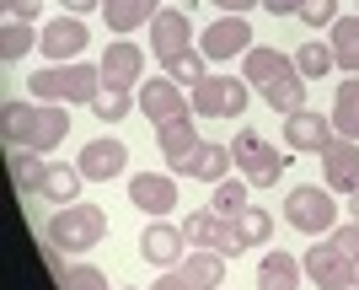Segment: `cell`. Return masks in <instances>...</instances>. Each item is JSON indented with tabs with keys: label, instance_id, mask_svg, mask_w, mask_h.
Returning a JSON list of instances; mask_svg holds the SVG:
<instances>
[{
	"label": "cell",
	"instance_id": "6da1fadb",
	"mask_svg": "<svg viewBox=\"0 0 359 290\" xmlns=\"http://www.w3.org/2000/svg\"><path fill=\"white\" fill-rule=\"evenodd\" d=\"M70 135V107L65 103H6L0 107V140L11 151H54Z\"/></svg>",
	"mask_w": 359,
	"mask_h": 290
},
{
	"label": "cell",
	"instance_id": "7a4b0ae2",
	"mask_svg": "<svg viewBox=\"0 0 359 290\" xmlns=\"http://www.w3.org/2000/svg\"><path fill=\"white\" fill-rule=\"evenodd\" d=\"M32 103H97L102 92V65H86V60H70V65H43V70H32L27 81Z\"/></svg>",
	"mask_w": 359,
	"mask_h": 290
},
{
	"label": "cell",
	"instance_id": "3957f363",
	"mask_svg": "<svg viewBox=\"0 0 359 290\" xmlns=\"http://www.w3.org/2000/svg\"><path fill=\"white\" fill-rule=\"evenodd\" d=\"M107 237V210L97 204H60L54 220H48V247H60V253H91V247Z\"/></svg>",
	"mask_w": 359,
	"mask_h": 290
},
{
	"label": "cell",
	"instance_id": "277c9868",
	"mask_svg": "<svg viewBox=\"0 0 359 290\" xmlns=\"http://www.w3.org/2000/svg\"><path fill=\"white\" fill-rule=\"evenodd\" d=\"M285 220L295 231H306V237H332V226H338V204H332V188H316V183H295L285 194Z\"/></svg>",
	"mask_w": 359,
	"mask_h": 290
},
{
	"label": "cell",
	"instance_id": "5b68a950",
	"mask_svg": "<svg viewBox=\"0 0 359 290\" xmlns=\"http://www.w3.org/2000/svg\"><path fill=\"white\" fill-rule=\"evenodd\" d=\"M231 156H236V172H241L252 188H269V183H279V178H285V151H279V145H269L257 129H241V135L231 140Z\"/></svg>",
	"mask_w": 359,
	"mask_h": 290
},
{
	"label": "cell",
	"instance_id": "8992f818",
	"mask_svg": "<svg viewBox=\"0 0 359 290\" xmlns=\"http://www.w3.org/2000/svg\"><path fill=\"white\" fill-rule=\"evenodd\" d=\"M182 237H188V247H215L225 258H241V253H247V242L236 237V220L220 215L215 204H204V210L188 215V220H182Z\"/></svg>",
	"mask_w": 359,
	"mask_h": 290
},
{
	"label": "cell",
	"instance_id": "52a82bcc",
	"mask_svg": "<svg viewBox=\"0 0 359 290\" xmlns=\"http://www.w3.org/2000/svg\"><path fill=\"white\" fill-rule=\"evenodd\" d=\"M300 263H306V279H311L316 290H354V258H348L332 237H316Z\"/></svg>",
	"mask_w": 359,
	"mask_h": 290
},
{
	"label": "cell",
	"instance_id": "ba28073f",
	"mask_svg": "<svg viewBox=\"0 0 359 290\" xmlns=\"http://www.w3.org/2000/svg\"><path fill=\"white\" fill-rule=\"evenodd\" d=\"M140 113H145L156 129H166V124H177V119H194V97L182 92L172 76H150L145 86H140Z\"/></svg>",
	"mask_w": 359,
	"mask_h": 290
},
{
	"label": "cell",
	"instance_id": "9c48e42d",
	"mask_svg": "<svg viewBox=\"0 0 359 290\" xmlns=\"http://www.w3.org/2000/svg\"><path fill=\"white\" fill-rule=\"evenodd\" d=\"M188 97H194L198 119H236L247 107V81L241 76H204Z\"/></svg>",
	"mask_w": 359,
	"mask_h": 290
},
{
	"label": "cell",
	"instance_id": "30bf717a",
	"mask_svg": "<svg viewBox=\"0 0 359 290\" xmlns=\"http://www.w3.org/2000/svg\"><path fill=\"white\" fill-rule=\"evenodd\" d=\"M177 172H135L129 178V204H135L140 215H150V220H161V215L177 210Z\"/></svg>",
	"mask_w": 359,
	"mask_h": 290
},
{
	"label": "cell",
	"instance_id": "8fae6325",
	"mask_svg": "<svg viewBox=\"0 0 359 290\" xmlns=\"http://www.w3.org/2000/svg\"><path fill=\"white\" fill-rule=\"evenodd\" d=\"M91 48V27H86V16H54L43 27V38H38V54H48L54 65H70V60H81Z\"/></svg>",
	"mask_w": 359,
	"mask_h": 290
},
{
	"label": "cell",
	"instance_id": "7c38bea8",
	"mask_svg": "<svg viewBox=\"0 0 359 290\" xmlns=\"http://www.w3.org/2000/svg\"><path fill=\"white\" fill-rule=\"evenodd\" d=\"M182 48H194V16L177 11V6H161L156 22H150V54L166 65V60H177Z\"/></svg>",
	"mask_w": 359,
	"mask_h": 290
},
{
	"label": "cell",
	"instance_id": "4fadbf2b",
	"mask_svg": "<svg viewBox=\"0 0 359 290\" xmlns=\"http://www.w3.org/2000/svg\"><path fill=\"white\" fill-rule=\"evenodd\" d=\"M102 86H118V92H140V76H145V48L118 38V44L102 48Z\"/></svg>",
	"mask_w": 359,
	"mask_h": 290
},
{
	"label": "cell",
	"instance_id": "5bb4252c",
	"mask_svg": "<svg viewBox=\"0 0 359 290\" xmlns=\"http://www.w3.org/2000/svg\"><path fill=\"white\" fill-rule=\"evenodd\" d=\"M252 44L257 38H252V22H247V16H220V22H210L204 38H198L204 60H236V54H247Z\"/></svg>",
	"mask_w": 359,
	"mask_h": 290
},
{
	"label": "cell",
	"instance_id": "9a60e30c",
	"mask_svg": "<svg viewBox=\"0 0 359 290\" xmlns=\"http://www.w3.org/2000/svg\"><path fill=\"white\" fill-rule=\"evenodd\" d=\"M332 140H338L332 119H322V113H311V107H300V113H285V145H290V151L322 156Z\"/></svg>",
	"mask_w": 359,
	"mask_h": 290
},
{
	"label": "cell",
	"instance_id": "2e32d148",
	"mask_svg": "<svg viewBox=\"0 0 359 290\" xmlns=\"http://www.w3.org/2000/svg\"><path fill=\"white\" fill-rule=\"evenodd\" d=\"M75 167L86 172V183L123 178V167H129V145H123V140H113V135H102V140H91L86 151H81V162H75Z\"/></svg>",
	"mask_w": 359,
	"mask_h": 290
},
{
	"label": "cell",
	"instance_id": "e0dca14e",
	"mask_svg": "<svg viewBox=\"0 0 359 290\" xmlns=\"http://www.w3.org/2000/svg\"><path fill=\"white\" fill-rule=\"evenodd\" d=\"M182 247H188V237H182V226H172V220H150V226L140 231V258H145V263L177 269Z\"/></svg>",
	"mask_w": 359,
	"mask_h": 290
},
{
	"label": "cell",
	"instance_id": "ac0fdd59",
	"mask_svg": "<svg viewBox=\"0 0 359 290\" xmlns=\"http://www.w3.org/2000/svg\"><path fill=\"white\" fill-rule=\"evenodd\" d=\"M322 172H327L332 194H359V140H332L322 151Z\"/></svg>",
	"mask_w": 359,
	"mask_h": 290
},
{
	"label": "cell",
	"instance_id": "d6986e66",
	"mask_svg": "<svg viewBox=\"0 0 359 290\" xmlns=\"http://www.w3.org/2000/svg\"><path fill=\"white\" fill-rule=\"evenodd\" d=\"M285 70H295V60H290V54H279V48H269V44H252L247 54H241V81H247V86H257V92H263L269 81H279Z\"/></svg>",
	"mask_w": 359,
	"mask_h": 290
},
{
	"label": "cell",
	"instance_id": "ffe728a7",
	"mask_svg": "<svg viewBox=\"0 0 359 290\" xmlns=\"http://www.w3.org/2000/svg\"><path fill=\"white\" fill-rule=\"evenodd\" d=\"M225 253H215V247H194V253H182V263H177V275L188 279L194 290H220L225 285Z\"/></svg>",
	"mask_w": 359,
	"mask_h": 290
},
{
	"label": "cell",
	"instance_id": "44dd1931",
	"mask_svg": "<svg viewBox=\"0 0 359 290\" xmlns=\"http://www.w3.org/2000/svg\"><path fill=\"white\" fill-rule=\"evenodd\" d=\"M156 145H161V156H166V172L182 178V167L194 162V151L204 140L194 135V119H177V124H166V129H156Z\"/></svg>",
	"mask_w": 359,
	"mask_h": 290
},
{
	"label": "cell",
	"instance_id": "7402d4cb",
	"mask_svg": "<svg viewBox=\"0 0 359 290\" xmlns=\"http://www.w3.org/2000/svg\"><path fill=\"white\" fill-rule=\"evenodd\" d=\"M156 11H161V0H102V16L118 38H129L135 27H150Z\"/></svg>",
	"mask_w": 359,
	"mask_h": 290
},
{
	"label": "cell",
	"instance_id": "603a6c76",
	"mask_svg": "<svg viewBox=\"0 0 359 290\" xmlns=\"http://www.w3.org/2000/svg\"><path fill=\"white\" fill-rule=\"evenodd\" d=\"M300 275H306V263L290 258L285 247H279V253H263V263H257V290H300Z\"/></svg>",
	"mask_w": 359,
	"mask_h": 290
},
{
	"label": "cell",
	"instance_id": "cb8c5ba5",
	"mask_svg": "<svg viewBox=\"0 0 359 290\" xmlns=\"http://www.w3.org/2000/svg\"><path fill=\"white\" fill-rule=\"evenodd\" d=\"M43 258L54 263L60 290H107V275L97 269V263H60V247H43Z\"/></svg>",
	"mask_w": 359,
	"mask_h": 290
},
{
	"label": "cell",
	"instance_id": "d4e9b609",
	"mask_svg": "<svg viewBox=\"0 0 359 290\" xmlns=\"http://www.w3.org/2000/svg\"><path fill=\"white\" fill-rule=\"evenodd\" d=\"M231 167H236L231 145H198L194 162L182 167V178H198V183H220V178H231Z\"/></svg>",
	"mask_w": 359,
	"mask_h": 290
},
{
	"label": "cell",
	"instance_id": "484cf974",
	"mask_svg": "<svg viewBox=\"0 0 359 290\" xmlns=\"http://www.w3.org/2000/svg\"><path fill=\"white\" fill-rule=\"evenodd\" d=\"M263 103H269L273 113H300V107H306V76H300V70H285L279 81L263 86Z\"/></svg>",
	"mask_w": 359,
	"mask_h": 290
},
{
	"label": "cell",
	"instance_id": "4316f807",
	"mask_svg": "<svg viewBox=\"0 0 359 290\" xmlns=\"http://www.w3.org/2000/svg\"><path fill=\"white\" fill-rule=\"evenodd\" d=\"M11 183H16V194H43V183H48L43 151H11Z\"/></svg>",
	"mask_w": 359,
	"mask_h": 290
},
{
	"label": "cell",
	"instance_id": "83f0119b",
	"mask_svg": "<svg viewBox=\"0 0 359 290\" xmlns=\"http://www.w3.org/2000/svg\"><path fill=\"white\" fill-rule=\"evenodd\" d=\"M327 32H332V38H327V44H332V60L344 65L348 76H359V16H338Z\"/></svg>",
	"mask_w": 359,
	"mask_h": 290
},
{
	"label": "cell",
	"instance_id": "f1b7e54d",
	"mask_svg": "<svg viewBox=\"0 0 359 290\" xmlns=\"http://www.w3.org/2000/svg\"><path fill=\"white\" fill-rule=\"evenodd\" d=\"M332 129L344 140H359V76H348L332 97Z\"/></svg>",
	"mask_w": 359,
	"mask_h": 290
},
{
	"label": "cell",
	"instance_id": "f546056e",
	"mask_svg": "<svg viewBox=\"0 0 359 290\" xmlns=\"http://www.w3.org/2000/svg\"><path fill=\"white\" fill-rule=\"evenodd\" d=\"M38 38H43V32H32V22H22V16H6V27H0V60L16 65L22 54H32V48H38Z\"/></svg>",
	"mask_w": 359,
	"mask_h": 290
},
{
	"label": "cell",
	"instance_id": "4dcf8cb0",
	"mask_svg": "<svg viewBox=\"0 0 359 290\" xmlns=\"http://www.w3.org/2000/svg\"><path fill=\"white\" fill-rule=\"evenodd\" d=\"M81 183H86V172L81 167H48V183H43V199L60 210V204H75L81 199Z\"/></svg>",
	"mask_w": 359,
	"mask_h": 290
},
{
	"label": "cell",
	"instance_id": "1f68e13d",
	"mask_svg": "<svg viewBox=\"0 0 359 290\" xmlns=\"http://www.w3.org/2000/svg\"><path fill=\"white\" fill-rule=\"evenodd\" d=\"M210 204H215L220 215H231V220H236V215L252 204V183H247L241 172H236V178H220V183H215V199H210Z\"/></svg>",
	"mask_w": 359,
	"mask_h": 290
},
{
	"label": "cell",
	"instance_id": "d6a6232c",
	"mask_svg": "<svg viewBox=\"0 0 359 290\" xmlns=\"http://www.w3.org/2000/svg\"><path fill=\"white\" fill-rule=\"evenodd\" d=\"M204 65H210V60H204V48H182V54H177V60H166V76H172V81H177V86H182V92H194V86H198V81H204V76H210V70H204Z\"/></svg>",
	"mask_w": 359,
	"mask_h": 290
},
{
	"label": "cell",
	"instance_id": "836d02e7",
	"mask_svg": "<svg viewBox=\"0 0 359 290\" xmlns=\"http://www.w3.org/2000/svg\"><path fill=\"white\" fill-rule=\"evenodd\" d=\"M129 107H140V92H118V86H102L97 92V103H91V113L102 124H118V119H129Z\"/></svg>",
	"mask_w": 359,
	"mask_h": 290
},
{
	"label": "cell",
	"instance_id": "e575fe53",
	"mask_svg": "<svg viewBox=\"0 0 359 290\" xmlns=\"http://www.w3.org/2000/svg\"><path fill=\"white\" fill-rule=\"evenodd\" d=\"M236 237H241L247 247H263V242L273 237V215H269V210H257V204H247V210L236 215Z\"/></svg>",
	"mask_w": 359,
	"mask_h": 290
},
{
	"label": "cell",
	"instance_id": "d590c367",
	"mask_svg": "<svg viewBox=\"0 0 359 290\" xmlns=\"http://www.w3.org/2000/svg\"><path fill=\"white\" fill-rule=\"evenodd\" d=\"M332 65H338V60H332V44H300V48H295V70H300L306 81H322Z\"/></svg>",
	"mask_w": 359,
	"mask_h": 290
},
{
	"label": "cell",
	"instance_id": "8d00e7d4",
	"mask_svg": "<svg viewBox=\"0 0 359 290\" xmlns=\"http://www.w3.org/2000/svg\"><path fill=\"white\" fill-rule=\"evenodd\" d=\"M300 22H306V27H332V22H338V0H306V6H300Z\"/></svg>",
	"mask_w": 359,
	"mask_h": 290
},
{
	"label": "cell",
	"instance_id": "74e56055",
	"mask_svg": "<svg viewBox=\"0 0 359 290\" xmlns=\"http://www.w3.org/2000/svg\"><path fill=\"white\" fill-rule=\"evenodd\" d=\"M6 6V16H22V22H38V11H43V0H0Z\"/></svg>",
	"mask_w": 359,
	"mask_h": 290
},
{
	"label": "cell",
	"instance_id": "f35d334b",
	"mask_svg": "<svg viewBox=\"0 0 359 290\" xmlns=\"http://www.w3.org/2000/svg\"><path fill=\"white\" fill-rule=\"evenodd\" d=\"M65 16H86V11H102V0H54Z\"/></svg>",
	"mask_w": 359,
	"mask_h": 290
},
{
	"label": "cell",
	"instance_id": "ab89813d",
	"mask_svg": "<svg viewBox=\"0 0 359 290\" xmlns=\"http://www.w3.org/2000/svg\"><path fill=\"white\" fill-rule=\"evenodd\" d=\"M150 290H194V285H188V279H182L177 269H161V279H156Z\"/></svg>",
	"mask_w": 359,
	"mask_h": 290
},
{
	"label": "cell",
	"instance_id": "60d3db41",
	"mask_svg": "<svg viewBox=\"0 0 359 290\" xmlns=\"http://www.w3.org/2000/svg\"><path fill=\"white\" fill-rule=\"evenodd\" d=\"M210 6H220L225 16H247L252 6H263V0H210Z\"/></svg>",
	"mask_w": 359,
	"mask_h": 290
},
{
	"label": "cell",
	"instance_id": "b9f144b4",
	"mask_svg": "<svg viewBox=\"0 0 359 290\" xmlns=\"http://www.w3.org/2000/svg\"><path fill=\"white\" fill-rule=\"evenodd\" d=\"M300 6L306 0H263V11H273V16H300Z\"/></svg>",
	"mask_w": 359,
	"mask_h": 290
},
{
	"label": "cell",
	"instance_id": "7bdbcfd3",
	"mask_svg": "<svg viewBox=\"0 0 359 290\" xmlns=\"http://www.w3.org/2000/svg\"><path fill=\"white\" fill-rule=\"evenodd\" d=\"M348 220H359V194H348Z\"/></svg>",
	"mask_w": 359,
	"mask_h": 290
},
{
	"label": "cell",
	"instance_id": "ee69618b",
	"mask_svg": "<svg viewBox=\"0 0 359 290\" xmlns=\"http://www.w3.org/2000/svg\"><path fill=\"white\" fill-rule=\"evenodd\" d=\"M354 290H359V253H354Z\"/></svg>",
	"mask_w": 359,
	"mask_h": 290
},
{
	"label": "cell",
	"instance_id": "f6af8a7d",
	"mask_svg": "<svg viewBox=\"0 0 359 290\" xmlns=\"http://www.w3.org/2000/svg\"><path fill=\"white\" fill-rule=\"evenodd\" d=\"M123 290H135V285H123Z\"/></svg>",
	"mask_w": 359,
	"mask_h": 290
}]
</instances>
